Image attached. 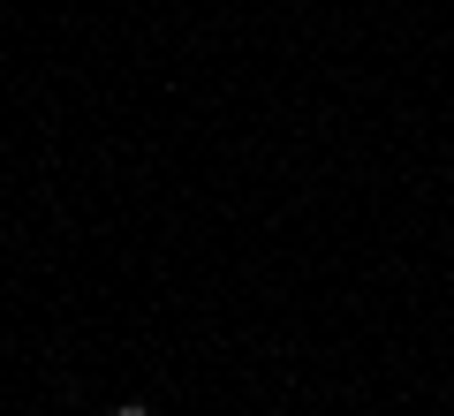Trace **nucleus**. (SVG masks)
<instances>
[{
	"instance_id": "1",
	"label": "nucleus",
	"mask_w": 454,
	"mask_h": 416,
	"mask_svg": "<svg viewBox=\"0 0 454 416\" xmlns=\"http://www.w3.org/2000/svg\"><path fill=\"white\" fill-rule=\"evenodd\" d=\"M114 416H145V409H114Z\"/></svg>"
}]
</instances>
